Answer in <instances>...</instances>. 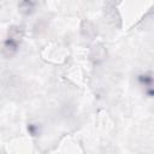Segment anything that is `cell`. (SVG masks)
Masks as SVG:
<instances>
[{"label": "cell", "mask_w": 154, "mask_h": 154, "mask_svg": "<svg viewBox=\"0 0 154 154\" xmlns=\"http://www.w3.org/2000/svg\"><path fill=\"white\" fill-rule=\"evenodd\" d=\"M138 79L142 84H144V87H152V76L150 75H141L138 76Z\"/></svg>", "instance_id": "6da1fadb"}]
</instances>
